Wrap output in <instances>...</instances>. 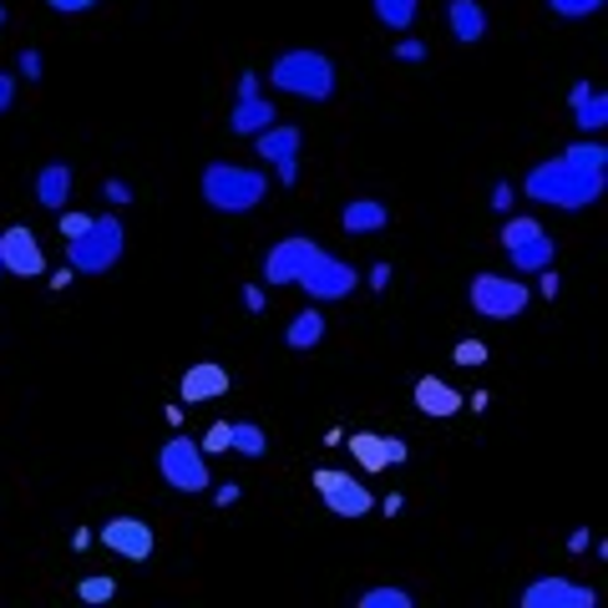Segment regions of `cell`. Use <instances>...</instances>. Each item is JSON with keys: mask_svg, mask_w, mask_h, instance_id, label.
<instances>
[{"mask_svg": "<svg viewBox=\"0 0 608 608\" xmlns=\"http://www.w3.org/2000/svg\"><path fill=\"white\" fill-rule=\"evenodd\" d=\"M558 284H563V279H558L553 269H538V294L542 300H558Z\"/></svg>", "mask_w": 608, "mask_h": 608, "instance_id": "cell-40", "label": "cell"}, {"mask_svg": "<svg viewBox=\"0 0 608 608\" xmlns=\"http://www.w3.org/2000/svg\"><path fill=\"white\" fill-rule=\"evenodd\" d=\"M158 472L162 482H168L172 492H183V497H199V492H209V457H203V447L193 437H168L158 451Z\"/></svg>", "mask_w": 608, "mask_h": 608, "instance_id": "cell-5", "label": "cell"}, {"mask_svg": "<svg viewBox=\"0 0 608 608\" xmlns=\"http://www.w3.org/2000/svg\"><path fill=\"white\" fill-rule=\"evenodd\" d=\"M568 102H573V122H578V133L594 137V133H604V127H608V97H598L588 81L573 87Z\"/></svg>", "mask_w": 608, "mask_h": 608, "instance_id": "cell-21", "label": "cell"}, {"mask_svg": "<svg viewBox=\"0 0 608 608\" xmlns=\"http://www.w3.org/2000/svg\"><path fill=\"white\" fill-rule=\"evenodd\" d=\"M391 56H396V61H426V41H396Z\"/></svg>", "mask_w": 608, "mask_h": 608, "instance_id": "cell-37", "label": "cell"}, {"mask_svg": "<svg viewBox=\"0 0 608 608\" xmlns=\"http://www.w3.org/2000/svg\"><path fill=\"white\" fill-rule=\"evenodd\" d=\"M447 26L457 36V46L487 41V5L482 0H447Z\"/></svg>", "mask_w": 608, "mask_h": 608, "instance_id": "cell-16", "label": "cell"}, {"mask_svg": "<svg viewBox=\"0 0 608 608\" xmlns=\"http://www.w3.org/2000/svg\"><path fill=\"white\" fill-rule=\"evenodd\" d=\"M315 492H319V503L330 507L335 517H371L375 513L371 487H365L360 476H350V472H335V466H319V472H315Z\"/></svg>", "mask_w": 608, "mask_h": 608, "instance_id": "cell-8", "label": "cell"}, {"mask_svg": "<svg viewBox=\"0 0 608 608\" xmlns=\"http://www.w3.org/2000/svg\"><path fill=\"white\" fill-rule=\"evenodd\" d=\"M269 87L284 97H300V102H330L335 87H340V71L325 52H279L274 67H269Z\"/></svg>", "mask_w": 608, "mask_h": 608, "instance_id": "cell-2", "label": "cell"}, {"mask_svg": "<svg viewBox=\"0 0 608 608\" xmlns=\"http://www.w3.org/2000/svg\"><path fill=\"white\" fill-rule=\"evenodd\" d=\"M102 193H106V203H117V209H127V203H133V188L122 183V178H106Z\"/></svg>", "mask_w": 608, "mask_h": 608, "instance_id": "cell-36", "label": "cell"}, {"mask_svg": "<svg viewBox=\"0 0 608 608\" xmlns=\"http://www.w3.org/2000/svg\"><path fill=\"white\" fill-rule=\"evenodd\" d=\"M36 203L41 209H52V213H61L67 209V199H71V162H46V168L36 172Z\"/></svg>", "mask_w": 608, "mask_h": 608, "instance_id": "cell-19", "label": "cell"}, {"mask_svg": "<svg viewBox=\"0 0 608 608\" xmlns=\"http://www.w3.org/2000/svg\"><path fill=\"white\" fill-rule=\"evenodd\" d=\"M102 542L127 563H147L158 548V532L147 528L143 517H112V522H102Z\"/></svg>", "mask_w": 608, "mask_h": 608, "instance_id": "cell-10", "label": "cell"}, {"mask_svg": "<svg viewBox=\"0 0 608 608\" xmlns=\"http://www.w3.org/2000/svg\"><path fill=\"white\" fill-rule=\"evenodd\" d=\"M315 238H304V234H290V238H279L274 249L264 254V284H294L300 279V269L315 259Z\"/></svg>", "mask_w": 608, "mask_h": 608, "instance_id": "cell-11", "label": "cell"}, {"mask_svg": "<svg viewBox=\"0 0 608 608\" xmlns=\"http://www.w3.org/2000/svg\"><path fill=\"white\" fill-rule=\"evenodd\" d=\"M77 594H81V604H106V598L117 594V583L106 578V573H97V578H81L77 583Z\"/></svg>", "mask_w": 608, "mask_h": 608, "instance_id": "cell-29", "label": "cell"}, {"mask_svg": "<svg viewBox=\"0 0 608 608\" xmlns=\"http://www.w3.org/2000/svg\"><path fill=\"white\" fill-rule=\"evenodd\" d=\"M0 26H5V5H0Z\"/></svg>", "mask_w": 608, "mask_h": 608, "instance_id": "cell-49", "label": "cell"}, {"mask_svg": "<svg viewBox=\"0 0 608 608\" xmlns=\"http://www.w3.org/2000/svg\"><path fill=\"white\" fill-rule=\"evenodd\" d=\"M466 300H472V309L482 319H513L528 309L532 290H528V279H517V274H476Z\"/></svg>", "mask_w": 608, "mask_h": 608, "instance_id": "cell-6", "label": "cell"}, {"mask_svg": "<svg viewBox=\"0 0 608 608\" xmlns=\"http://www.w3.org/2000/svg\"><path fill=\"white\" fill-rule=\"evenodd\" d=\"M548 11L563 15V21H588V15L604 11V0H548Z\"/></svg>", "mask_w": 608, "mask_h": 608, "instance_id": "cell-28", "label": "cell"}, {"mask_svg": "<svg viewBox=\"0 0 608 608\" xmlns=\"http://www.w3.org/2000/svg\"><path fill=\"white\" fill-rule=\"evenodd\" d=\"M15 71H21V77H26V81H41V71H46V61H41V52H36V46H26V52L15 56Z\"/></svg>", "mask_w": 608, "mask_h": 608, "instance_id": "cell-33", "label": "cell"}, {"mask_svg": "<svg viewBox=\"0 0 608 608\" xmlns=\"http://www.w3.org/2000/svg\"><path fill=\"white\" fill-rule=\"evenodd\" d=\"M274 178L284 188H294V178H300V162H274Z\"/></svg>", "mask_w": 608, "mask_h": 608, "instance_id": "cell-44", "label": "cell"}, {"mask_svg": "<svg viewBox=\"0 0 608 608\" xmlns=\"http://www.w3.org/2000/svg\"><path fill=\"white\" fill-rule=\"evenodd\" d=\"M0 269L15 279H46V249L26 224L0 228Z\"/></svg>", "mask_w": 608, "mask_h": 608, "instance_id": "cell-9", "label": "cell"}, {"mask_svg": "<svg viewBox=\"0 0 608 608\" xmlns=\"http://www.w3.org/2000/svg\"><path fill=\"white\" fill-rule=\"evenodd\" d=\"M228 437H234V421H213L209 431H203V457H218V451H228Z\"/></svg>", "mask_w": 608, "mask_h": 608, "instance_id": "cell-31", "label": "cell"}, {"mask_svg": "<svg viewBox=\"0 0 608 608\" xmlns=\"http://www.w3.org/2000/svg\"><path fill=\"white\" fill-rule=\"evenodd\" d=\"M304 294L315 304H340V300H350L356 294V284H360V274H356V264H345V259H335V254H325V249H315V259L300 269V279H294Z\"/></svg>", "mask_w": 608, "mask_h": 608, "instance_id": "cell-7", "label": "cell"}, {"mask_svg": "<svg viewBox=\"0 0 608 608\" xmlns=\"http://www.w3.org/2000/svg\"><path fill=\"white\" fill-rule=\"evenodd\" d=\"M56 15H81V11H97V0H46Z\"/></svg>", "mask_w": 608, "mask_h": 608, "instance_id": "cell-39", "label": "cell"}, {"mask_svg": "<svg viewBox=\"0 0 608 608\" xmlns=\"http://www.w3.org/2000/svg\"><path fill=\"white\" fill-rule=\"evenodd\" d=\"M254 147H259L264 162H300V147H304L300 122H274V127H264L254 137Z\"/></svg>", "mask_w": 608, "mask_h": 608, "instance_id": "cell-17", "label": "cell"}, {"mask_svg": "<svg viewBox=\"0 0 608 608\" xmlns=\"http://www.w3.org/2000/svg\"><path fill=\"white\" fill-rule=\"evenodd\" d=\"M522 608H594V588L568 578H538L522 588Z\"/></svg>", "mask_w": 608, "mask_h": 608, "instance_id": "cell-13", "label": "cell"}, {"mask_svg": "<svg viewBox=\"0 0 608 608\" xmlns=\"http://www.w3.org/2000/svg\"><path fill=\"white\" fill-rule=\"evenodd\" d=\"M558 158L573 162V168H583V172H604L608 178V147L594 143V137H588V143H573L568 153H558Z\"/></svg>", "mask_w": 608, "mask_h": 608, "instance_id": "cell-25", "label": "cell"}, {"mask_svg": "<svg viewBox=\"0 0 608 608\" xmlns=\"http://www.w3.org/2000/svg\"><path fill=\"white\" fill-rule=\"evenodd\" d=\"M588 548H594V532H588V528H578V532L568 538V553H588Z\"/></svg>", "mask_w": 608, "mask_h": 608, "instance_id": "cell-45", "label": "cell"}, {"mask_svg": "<svg viewBox=\"0 0 608 608\" xmlns=\"http://www.w3.org/2000/svg\"><path fill=\"white\" fill-rule=\"evenodd\" d=\"M228 451H238V457H249V462H259L269 451V437L259 421H234V437H228Z\"/></svg>", "mask_w": 608, "mask_h": 608, "instance_id": "cell-24", "label": "cell"}, {"mask_svg": "<svg viewBox=\"0 0 608 608\" xmlns=\"http://www.w3.org/2000/svg\"><path fill=\"white\" fill-rule=\"evenodd\" d=\"M507 259H513V269L522 279H532L538 269H553L558 244L548 234H532V238H522V244H513V249H507Z\"/></svg>", "mask_w": 608, "mask_h": 608, "instance_id": "cell-20", "label": "cell"}, {"mask_svg": "<svg viewBox=\"0 0 608 608\" xmlns=\"http://www.w3.org/2000/svg\"><path fill=\"white\" fill-rule=\"evenodd\" d=\"M0 274H5V269H0Z\"/></svg>", "mask_w": 608, "mask_h": 608, "instance_id": "cell-50", "label": "cell"}, {"mask_svg": "<svg viewBox=\"0 0 608 608\" xmlns=\"http://www.w3.org/2000/svg\"><path fill=\"white\" fill-rule=\"evenodd\" d=\"M319 340H325V315H319V304L300 309V315L284 325V345H290V350H315Z\"/></svg>", "mask_w": 608, "mask_h": 608, "instance_id": "cell-23", "label": "cell"}, {"mask_svg": "<svg viewBox=\"0 0 608 608\" xmlns=\"http://www.w3.org/2000/svg\"><path fill=\"white\" fill-rule=\"evenodd\" d=\"M122 249H127V234H122L117 213H102L87 224V234H77L67 244V269L71 274H112L122 264Z\"/></svg>", "mask_w": 608, "mask_h": 608, "instance_id": "cell-4", "label": "cell"}, {"mask_svg": "<svg viewBox=\"0 0 608 608\" xmlns=\"http://www.w3.org/2000/svg\"><path fill=\"white\" fill-rule=\"evenodd\" d=\"M264 304H269L264 284H244V309H249V315H264Z\"/></svg>", "mask_w": 608, "mask_h": 608, "instance_id": "cell-38", "label": "cell"}, {"mask_svg": "<svg viewBox=\"0 0 608 608\" xmlns=\"http://www.w3.org/2000/svg\"><path fill=\"white\" fill-rule=\"evenodd\" d=\"M71 279H77V274H71V269H56V274H52V294L71 290Z\"/></svg>", "mask_w": 608, "mask_h": 608, "instance_id": "cell-47", "label": "cell"}, {"mask_svg": "<svg viewBox=\"0 0 608 608\" xmlns=\"http://www.w3.org/2000/svg\"><path fill=\"white\" fill-rule=\"evenodd\" d=\"M178 391H183L188 406H203V401L228 396V391H234V375H228L218 360H199V365H188V371H183Z\"/></svg>", "mask_w": 608, "mask_h": 608, "instance_id": "cell-14", "label": "cell"}, {"mask_svg": "<svg viewBox=\"0 0 608 608\" xmlns=\"http://www.w3.org/2000/svg\"><path fill=\"white\" fill-rule=\"evenodd\" d=\"M213 503H218V507H234L238 503V482H218V487H213Z\"/></svg>", "mask_w": 608, "mask_h": 608, "instance_id": "cell-42", "label": "cell"}, {"mask_svg": "<svg viewBox=\"0 0 608 608\" xmlns=\"http://www.w3.org/2000/svg\"><path fill=\"white\" fill-rule=\"evenodd\" d=\"M451 365H487V340H457Z\"/></svg>", "mask_w": 608, "mask_h": 608, "instance_id": "cell-32", "label": "cell"}, {"mask_svg": "<svg viewBox=\"0 0 608 608\" xmlns=\"http://www.w3.org/2000/svg\"><path fill=\"white\" fill-rule=\"evenodd\" d=\"M371 5H375V21L391 31H406L416 21V11H421V0H371Z\"/></svg>", "mask_w": 608, "mask_h": 608, "instance_id": "cell-26", "label": "cell"}, {"mask_svg": "<svg viewBox=\"0 0 608 608\" xmlns=\"http://www.w3.org/2000/svg\"><path fill=\"white\" fill-rule=\"evenodd\" d=\"M350 447V457H356L365 472H391V466H401V462H410V447L401 437H375V431H356V437L345 441Z\"/></svg>", "mask_w": 608, "mask_h": 608, "instance_id": "cell-12", "label": "cell"}, {"mask_svg": "<svg viewBox=\"0 0 608 608\" xmlns=\"http://www.w3.org/2000/svg\"><path fill=\"white\" fill-rule=\"evenodd\" d=\"M356 608H416L410 588H396V583H381V588H365L356 598Z\"/></svg>", "mask_w": 608, "mask_h": 608, "instance_id": "cell-27", "label": "cell"}, {"mask_svg": "<svg viewBox=\"0 0 608 608\" xmlns=\"http://www.w3.org/2000/svg\"><path fill=\"white\" fill-rule=\"evenodd\" d=\"M244 97H259V77H254V71L238 77V102H244Z\"/></svg>", "mask_w": 608, "mask_h": 608, "instance_id": "cell-46", "label": "cell"}, {"mask_svg": "<svg viewBox=\"0 0 608 608\" xmlns=\"http://www.w3.org/2000/svg\"><path fill=\"white\" fill-rule=\"evenodd\" d=\"M279 112L269 97H244V102H234V112H228V133L234 137H259L264 127H274Z\"/></svg>", "mask_w": 608, "mask_h": 608, "instance_id": "cell-18", "label": "cell"}, {"mask_svg": "<svg viewBox=\"0 0 608 608\" xmlns=\"http://www.w3.org/2000/svg\"><path fill=\"white\" fill-rule=\"evenodd\" d=\"M513 203H517V188L513 183H497V188H492V213H503V218H507V213H513Z\"/></svg>", "mask_w": 608, "mask_h": 608, "instance_id": "cell-35", "label": "cell"}, {"mask_svg": "<svg viewBox=\"0 0 608 608\" xmlns=\"http://www.w3.org/2000/svg\"><path fill=\"white\" fill-rule=\"evenodd\" d=\"M532 234H542L538 218H513V213H507V224H503V249H513V244H522V238H532Z\"/></svg>", "mask_w": 608, "mask_h": 608, "instance_id": "cell-30", "label": "cell"}, {"mask_svg": "<svg viewBox=\"0 0 608 608\" xmlns=\"http://www.w3.org/2000/svg\"><path fill=\"white\" fill-rule=\"evenodd\" d=\"M391 274H396L391 264H375V269H371V294H385V290H391Z\"/></svg>", "mask_w": 608, "mask_h": 608, "instance_id": "cell-41", "label": "cell"}, {"mask_svg": "<svg viewBox=\"0 0 608 608\" xmlns=\"http://www.w3.org/2000/svg\"><path fill=\"white\" fill-rule=\"evenodd\" d=\"M385 224H391V209H385L381 199H350L340 213L345 234H381Z\"/></svg>", "mask_w": 608, "mask_h": 608, "instance_id": "cell-22", "label": "cell"}, {"mask_svg": "<svg viewBox=\"0 0 608 608\" xmlns=\"http://www.w3.org/2000/svg\"><path fill=\"white\" fill-rule=\"evenodd\" d=\"M410 401H416V410H421V416H431V421H447V416H457V410L466 406L462 391H457V385H447L441 375H421V381H416V391H410Z\"/></svg>", "mask_w": 608, "mask_h": 608, "instance_id": "cell-15", "label": "cell"}, {"mask_svg": "<svg viewBox=\"0 0 608 608\" xmlns=\"http://www.w3.org/2000/svg\"><path fill=\"white\" fill-rule=\"evenodd\" d=\"M604 172H583L573 168V162L563 158H548L538 162V168L528 172V183H522V193H528L532 203H548V209H563V213H583L588 203L604 199Z\"/></svg>", "mask_w": 608, "mask_h": 608, "instance_id": "cell-1", "label": "cell"}, {"mask_svg": "<svg viewBox=\"0 0 608 608\" xmlns=\"http://www.w3.org/2000/svg\"><path fill=\"white\" fill-rule=\"evenodd\" d=\"M87 224H92V218H87V213H71V209H61V238H77V234H87Z\"/></svg>", "mask_w": 608, "mask_h": 608, "instance_id": "cell-34", "label": "cell"}, {"mask_svg": "<svg viewBox=\"0 0 608 608\" xmlns=\"http://www.w3.org/2000/svg\"><path fill=\"white\" fill-rule=\"evenodd\" d=\"M71 548H77V553H81V548H92V532L77 528V532H71Z\"/></svg>", "mask_w": 608, "mask_h": 608, "instance_id": "cell-48", "label": "cell"}, {"mask_svg": "<svg viewBox=\"0 0 608 608\" xmlns=\"http://www.w3.org/2000/svg\"><path fill=\"white\" fill-rule=\"evenodd\" d=\"M11 106H15V77L0 71V112H11Z\"/></svg>", "mask_w": 608, "mask_h": 608, "instance_id": "cell-43", "label": "cell"}, {"mask_svg": "<svg viewBox=\"0 0 608 608\" xmlns=\"http://www.w3.org/2000/svg\"><path fill=\"white\" fill-rule=\"evenodd\" d=\"M269 193V178L244 162H209L203 168V203L213 213H254Z\"/></svg>", "mask_w": 608, "mask_h": 608, "instance_id": "cell-3", "label": "cell"}]
</instances>
